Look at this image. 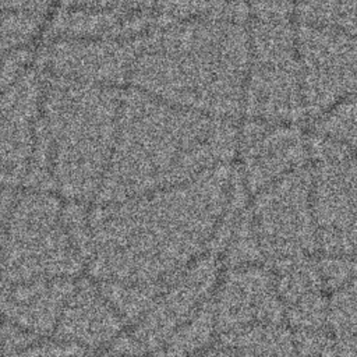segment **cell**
<instances>
[{
    "mask_svg": "<svg viewBox=\"0 0 357 357\" xmlns=\"http://www.w3.org/2000/svg\"><path fill=\"white\" fill-rule=\"evenodd\" d=\"M220 165L190 181L86 213L85 265L98 283L162 289L215 238L240 187Z\"/></svg>",
    "mask_w": 357,
    "mask_h": 357,
    "instance_id": "cell-1",
    "label": "cell"
},
{
    "mask_svg": "<svg viewBox=\"0 0 357 357\" xmlns=\"http://www.w3.org/2000/svg\"><path fill=\"white\" fill-rule=\"evenodd\" d=\"M135 89V88H134ZM120 99L110 162L98 192L113 204L169 188L226 165L237 152L233 121L173 106L142 91Z\"/></svg>",
    "mask_w": 357,
    "mask_h": 357,
    "instance_id": "cell-2",
    "label": "cell"
},
{
    "mask_svg": "<svg viewBox=\"0 0 357 357\" xmlns=\"http://www.w3.org/2000/svg\"><path fill=\"white\" fill-rule=\"evenodd\" d=\"M127 84L159 100L233 121L250 68L248 21L188 20L146 35Z\"/></svg>",
    "mask_w": 357,
    "mask_h": 357,
    "instance_id": "cell-3",
    "label": "cell"
},
{
    "mask_svg": "<svg viewBox=\"0 0 357 357\" xmlns=\"http://www.w3.org/2000/svg\"><path fill=\"white\" fill-rule=\"evenodd\" d=\"M250 68L243 110L250 119L290 124L305 112L297 22L286 0H255L248 18Z\"/></svg>",
    "mask_w": 357,
    "mask_h": 357,
    "instance_id": "cell-4",
    "label": "cell"
},
{
    "mask_svg": "<svg viewBox=\"0 0 357 357\" xmlns=\"http://www.w3.org/2000/svg\"><path fill=\"white\" fill-rule=\"evenodd\" d=\"M60 197L26 190L14 201L0 245V289L74 278L85 265Z\"/></svg>",
    "mask_w": 357,
    "mask_h": 357,
    "instance_id": "cell-5",
    "label": "cell"
},
{
    "mask_svg": "<svg viewBox=\"0 0 357 357\" xmlns=\"http://www.w3.org/2000/svg\"><path fill=\"white\" fill-rule=\"evenodd\" d=\"M308 149L318 247L329 257L357 255V156L318 132Z\"/></svg>",
    "mask_w": 357,
    "mask_h": 357,
    "instance_id": "cell-6",
    "label": "cell"
},
{
    "mask_svg": "<svg viewBox=\"0 0 357 357\" xmlns=\"http://www.w3.org/2000/svg\"><path fill=\"white\" fill-rule=\"evenodd\" d=\"M261 254L293 261L318 247L312 173L301 167L257 192L250 213Z\"/></svg>",
    "mask_w": 357,
    "mask_h": 357,
    "instance_id": "cell-7",
    "label": "cell"
},
{
    "mask_svg": "<svg viewBox=\"0 0 357 357\" xmlns=\"http://www.w3.org/2000/svg\"><path fill=\"white\" fill-rule=\"evenodd\" d=\"M297 53L307 114L357 95V36L297 24Z\"/></svg>",
    "mask_w": 357,
    "mask_h": 357,
    "instance_id": "cell-8",
    "label": "cell"
},
{
    "mask_svg": "<svg viewBox=\"0 0 357 357\" xmlns=\"http://www.w3.org/2000/svg\"><path fill=\"white\" fill-rule=\"evenodd\" d=\"M216 265L202 254L167 282L145 315L135 324L132 340L138 351L162 350L167 340L208 301L218 283Z\"/></svg>",
    "mask_w": 357,
    "mask_h": 357,
    "instance_id": "cell-9",
    "label": "cell"
},
{
    "mask_svg": "<svg viewBox=\"0 0 357 357\" xmlns=\"http://www.w3.org/2000/svg\"><path fill=\"white\" fill-rule=\"evenodd\" d=\"M237 152L241 180L250 192H259L279 178L305 167L308 139L290 124L250 119L238 131Z\"/></svg>",
    "mask_w": 357,
    "mask_h": 357,
    "instance_id": "cell-10",
    "label": "cell"
},
{
    "mask_svg": "<svg viewBox=\"0 0 357 357\" xmlns=\"http://www.w3.org/2000/svg\"><path fill=\"white\" fill-rule=\"evenodd\" d=\"M28 68L0 93V188L20 187L32 173L43 85Z\"/></svg>",
    "mask_w": 357,
    "mask_h": 357,
    "instance_id": "cell-11",
    "label": "cell"
},
{
    "mask_svg": "<svg viewBox=\"0 0 357 357\" xmlns=\"http://www.w3.org/2000/svg\"><path fill=\"white\" fill-rule=\"evenodd\" d=\"M73 279H45L1 287V319L33 337L54 333L64 305L77 286Z\"/></svg>",
    "mask_w": 357,
    "mask_h": 357,
    "instance_id": "cell-12",
    "label": "cell"
},
{
    "mask_svg": "<svg viewBox=\"0 0 357 357\" xmlns=\"http://www.w3.org/2000/svg\"><path fill=\"white\" fill-rule=\"evenodd\" d=\"M124 326L123 317L99 286H75L60 321L56 336L61 343L77 349H99L117 339Z\"/></svg>",
    "mask_w": 357,
    "mask_h": 357,
    "instance_id": "cell-13",
    "label": "cell"
},
{
    "mask_svg": "<svg viewBox=\"0 0 357 357\" xmlns=\"http://www.w3.org/2000/svg\"><path fill=\"white\" fill-rule=\"evenodd\" d=\"M294 17L297 24L357 36V0H303Z\"/></svg>",
    "mask_w": 357,
    "mask_h": 357,
    "instance_id": "cell-14",
    "label": "cell"
},
{
    "mask_svg": "<svg viewBox=\"0 0 357 357\" xmlns=\"http://www.w3.org/2000/svg\"><path fill=\"white\" fill-rule=\"evenodd\" d=\"M317 132L357 156V95L328 110L318 121Z\"/></svg>",
    "mask_w": 357,
    "mask_h": 357,
    "instance_id": "cell-15",
    "label": "cell"
},
{
    "mask_svg": "<svg viewBox=\"0 0 357 357\" xmlns=\"http://www.w3.org/2000/svg\"><path fill=\"white\" fill-rule=\"evenodd\" d=\"M333 326H339L344 336L357 342V273L336 290L328 310Z\"/></svg>",
    "mask_w": 357,
    "mask_h": 357,
    "instance_id": "cell-16",
    "label": "cell"
},
{
    "mask_svg": "<svg viewBox=\"0 0 357 357\" xmlns=\"http://www.w3.org/2000/svg\"><path fill=\"white\" fill-rule=\"evenodd\" d=\"M52 1V0H50ZM49 0H0V13L4 14H40Z\"/></svg>",
    "mask_w": 357,
    "mask_h": 357,
    "instance_id": "cell-17",
    "label": "cell"
},
{
    "mask_svg": "<svg viewBox=\"0 0 357 357\" xmlns=\"http://www.w3.org/2000/svg\"><path fill=\"white\" fill-rule=\"evenodd\" d=\"M192 357H279V356H271V354L257 353V351H251L240 347L220 344L218 347H206L205 350L199 351Z\"/></svg>",
    "mask_w": 357,
    "mask_h": 357,
    "instance_id": "cell-18",
    "label": "cell"
},
{
    "mask_svg": "<svg viewBox=\"0 0 357 357\" xmlns=\"http://www.w3.org/2000/svg\"><path fill=\"white\" fill-rule=\"evenodd\" d=\"M82 357H132L128 354H93V356H82Z\"/></svg>",
    "mask_w": 357,
    "mask_h": 357,
    "instance_id": "cell-19",
    "label": "cell"
}]
</instances>
